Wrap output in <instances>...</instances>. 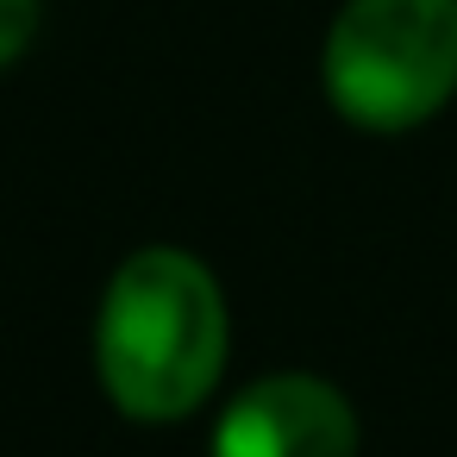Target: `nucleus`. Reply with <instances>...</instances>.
Listing matches in <instances>:
<instances>
[{"instance_id": "f03ea898", "label": "nucleus", "mask_w": 457, "mask_h": 457, "mask_svg": "<svg viewBox=\"0 0 457 457\" xmlns=\"http://www.w3.org/2000/svg\"><path fill=\"white\" fill-rule=\"evenodd\" d=\"M326 101L363 132H413L457 95V0H345L326 51Z\"/></svg>"}, {"instance_id": "f257e3e1", "label": "nucleus", "mask_w": 457, "mask_h": 457, "mask_svg": "<svg viewBox=\"0 0 457 457\" xmlns=\"http://www.w3.org/2000/svg\"><path fill=\"white\" fill-rule=\"evenodd\" d=\"M226 295L213 270L176 245L132 251L95 320V370L126 420H188L226 370Z\"/></svg>"}, {"instance_id": "20e7f679", "label": "nucleus", "mask_w": 457, "mask_h": 457, "mask_svg": "<svg viewBox=\"0 0 457 457\" xmlns=\"http://www.w3.org/2000/svg\"><path fill=\"white\" fill-rule=\"evenodd\" d=\"M38 32V0H0V70L20 63Z\"/></svg>"}, {"instance_id": "7ed1b4c3", "label": "nucleus", "mask_w": 457, "mask_h": 457, "mask_svg": "<svg viewBox=\"0 0 457 457\" xmlns=\"http://www.w3.org/2000/svg\"><path fill=\"white\" fill-rule=\"evenodd\" d=\"M213 457H357V413L326 376L282 370L226 407Z\"/></svg>"}]
</instances>
